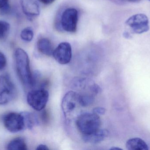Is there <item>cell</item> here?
Instances as JSON below:
<instances>
[{
  "instance_id": "6da1fadb",
  "label": "cell",
  "mask_w": 150,
  "mask_h": 150,
  "mask_svg": "<svg viewBox=\"0 0 150 150\" xmlns=\"http://www.w3.org/2000/svg\"><path fill=\"white\" fill-rule=\"evenodd\" d=\"M14 60L18 75L22 83L27 87L33 86L35 80L31 71L27 53L22 48H17L14 53Z\"/></svg>"
},
{
  "instance_id": "7a4b0ae2",
  "label": "cell",
  "mask_w": 150,
  "mask_h": 150,
  "mask_svg": "<svg viewBox=\"0 0 150 150\" xmlns=\"http://www.w3.org/2000/svg\"><path fill=\"white\" fill-rule=\"evenodd\" d=\"M101 121L99 115L85 113L80 114L76 119V125L83 135L91 134L100 129Z\"/></svg>"
},
{
  "instance_id": "3957f363",
  "label": "cell",
  "mask_w": 150,
  "mask_h": 150,
  "mask_svg": "<svg viewBox=\"0 0 150 150\" xmlns=\"http://www.w3.org/2000/svg\"><path fill=\"white\" fill-rule=\"evenodd\" d=\"M61 106L67 120H71L76 116L77 118L79 107H82L79 103V93L72 91L67 92L62 99Z\"/></svg>"
},
{
  "instance_id": "277c9868",
  "label": "cell",
  "mask_w": 150,
  "mask_h": 150,
  "mask_svg": "<svg viewBox=\"0 0 150 150\" xmlns=\"http://www.w3.org/2000/svg\"><path fill=\"white\" fill-rule=\"evenodd\" d=\"M49 96V92L45 88L33 90L27 94V102L34 110L41 111L45 107Z\"/></svg>"
},
{
  "instance_id": "5b68a950",
  "label": "cell",
  "mask_w": 150,
  "mask_h": 150,
  "mask_svg": "<svg viewBox=\"0 0 150 150\" xmlns=\"http://www.w3.org/2000/svg\"><path fill=\"white\" fill-rule=\"evenodd\" d=\"M125 23L133 33L136 34L147 32L150 29L149 18L145 14L143 13L131 16L126 20Z\"/></svg>"
},
{
  "instance_id": "8992f818",
  "label": "cell",
  "mask_w": 150,
  "mask_h": 150,
  "mask_svg": "<svg viewBox=\"0 0 150 150\" xmlns=\"http://www.w3.org/2000/svg\"><path fill=\"white\" fill-rule=\"evenodd\" d=\"M16 87L7 75H0V105H4L10 102L16 92Z\"/></svg>"
},
{
  "instance_id": "52a82bcc",
  "label": "cell",
  "mask_w": 150,
  "mask_h": 150,
  "mask_svg": "<svg viewBox=\"0 0 150 150\" xmlns=\"http://www.w3.org/2000/svg\"><path fill=\"white\" fill-rule=\"evenodd\" d=\"M3 124L5 128L11 133H18L25 128L23 116L21 113L7 114L4 117Z\"/></svg>"
},
{
  "instance_id": "ba28073f",
  "label": "cell",
  "mask_w": 150,
  "mask_h": 150,
  "mask_svg": "<svg viewBox=\"0 0 150 150\" xmlns=\"http://www.w3.org/2000/svg\"><path fill=\"white\" fill-rule=\"evenodd\" d=\"M78 21V12L74 8H69L64 11L61 17V26L68 32H76Z\"/></svg>"
},
{
  "instance_id": "9c48e42d",
  "label": "cell",
  "mask_w": 150,
  "mask_h": 150,
  "mask_svg": "<svg viewBox=\"0 0 150 150\" xmlns=\"http://www.w3.org/2000/svg\"><path fill=\"white\" fill-rule=\"evenodd\" d=\"M53 56L60 64L65 65L71 61L72 50L71 45L68 42H62L54 50Z\"/></svg>"
},
{
  "instance_id": "30bf717a",
  "label": "cell",
  "mask_w": 150,
  "mask_h": 150,
  "mask_svg": "<svg viewBox=\"0 0 150 150\" xmlns=\"http://www.w3.org/2000/svg\"><path fill=\"white\" fill-rule=\"evenodd\" d=\"M21 4L24 13L29 17L39 15L40 9L38 0H21Z\"/></svg>"
},
{
  "instance_id": "8fae6325",
  "label": "cell",
  "mask_w": 150,
  "mask_h": 150,
  "mask_svg": "<svg viewBox=\"0 0 150 150\" xmlns=\"http://www.w3.org/2000/svg\"><path fill=\"white\" fill-rule=\"evenodd\" d=\"M109 134L108 130L99 129L91 134L83 135V140L85 142L91 144H98L104 141Z\"/></svg>"
},
{
  "instance_id": "7c38bea8",
  "label": "cell",
  "mask_w": 150,
  "mask_h": 150,
  "mask_svg": "<svg viewBox=\"0 0 150 150\" xmlns=\"http://www.w3.org/2000/svg\"><path fill=\"white\" fill-rule=\"evenodd\" d=\"M38 50L41 53L47 56L52 55L54 49L51 41L47 38H41L37 43Z\"/></svg>"
},
{
  "instance_id": "4fadbf2b",
  "label": "cell",
  "mask_w": 150,
  "mask_h": 150,
  "mask_svg": "<svg viewBox=\"0 0 150 150\" xmlns=\"http://www.w3.org/2000/svg\"><path fill=\"white\" fill-rule=\"evenodd\" d=\"M126 148L129 150H148L149 146L146 143L140 138H133L128 140Z\"/></svg>"
},
{
  "instance_id": "5bb4252c",
  "label": "cell",
  "mask_w": 150,
  "mask_h": 150,
  "mask_svg": "<svg viewBox=\"0 0 150 150\" xmlns=\"http://www.w3.org/2000/svg\"><path fill=\"white\" fill-rule=\"evenodd\" d=\"M21 113L23 116L25 128L32 129L38 125V119L35 114L29 112H22Z\"/></svg>"
},
{
  "instance_id": "9a60e30c",
  "label": "cell",
  "mask_w": 150,
  "mask_h": 150,
  "mask_svg": "<svg viewBox=\"0 0 150 150\" xmlns=\"http://www.w3.org/2000/svg\"><path fill=\"white\" fill-rule=\"evenodd\" d=\"M7 149L13 150H27L25 141L22 137H17L11 140L7 146Z\"/></svg>"
},
{
  "instance_id": "2e32d148",
  "label": "cell",
  "mask_w": 150,
  "mask_h": 150,
  "mask_svg": "<svg viewBox=\"0 0 150 150\" xmlns=\"http://www.w3.org/2000/svg\"><path fill=\"white\" fill-rule=\"evenodd\" d=\"M79 94V103L83 107L88 106L91 105L94 102L95 97L93 93L86 92Z\"/></svg>"
},
{
  "instance_id": "e0dca14e",
  "label": "cell",
  "mask_w": 150,
  "mask_h": 150,
  "mask_svg": "<svg viewBox=\"0 0 150 150\" xmlns=\"http://www.w3.org/2000/svg\"><path fill=\"white\" fill-rule=\"evenodd\" d=\"M10 26L6 21L0 20V41L5 39L9 32Z\"/></svg>"
},
{
  "instance_id": "ac0fdd59",
  "label": "cell",
  "mask_w": 150,
  "mask_h": 150,
  "mask_svg": "<svg viewBox=\"0 0 150 150\" xmlns=\"http://www.w3.org/2000/svg\"><path fill=\"white\" fill-rule=\"evenodd\" d=\"M34 36V33L32 28L27 27L24 28L21 31L20 37L23 40L26 42H30L32 40Z\"/></svg>"
},
{
  "instance_id": "d6986e66",
  "label": "cell",
  "mask_w": 150,
  "mask_h": 150,
  "mask_svg": "<svg viewBox=\"0 0 150 150\" xmlns=\"http://www.w3.org/2000/svg\"><path fill=\"white\" fill-rule=\"evenodd\" d=\"M9 10V0H0V12L6 13Z\"/></svg>"
},
{
  "instance_id": "ffe728a7",
  "label": "cell",
  "mask_w": 150,
  "mask_h": 150,
  "mask_svg": "<svg viewBox=\"0 0 150 150\" xmlns=\"http://www.w3.org/2000/svg\"><path fill=\"white\" fill-rule=\"evenodd\" d=\"M7 64V60L4 55L0 52V70L4 68Z\"/></svg>"
},
{
  "instance_id": "44dd1931",
  "label": "cell",
  "mask_w": 150,
  "mask_h": 150,
  "mask_svg": "<svg viewBox=\"0 0 150 150\" xmlns=\"http://www.w3.org/2000/svg\"><path fill=\"white\" fill-rule=\"evenodd\" d=\"M93 112L98 115H103L105 113L106 110L104 107H97L93 109Z\"/></svg>"
},
{
  "instance_id": "7402d4cb",
  "label": "cell",
  "mask_w": 150,
  "mask_h": 150,
  "mask_svg": "<svg viewBox=\"0 0 150 150\" xmlns=\"http://www.w3.org/2000/svg\"><path fill=\"white\" fill-rule=\"evenodd\" d=\"M37 150H49L48 147L45 144H40L38 146L37 149Z\"/></svg>"
},
{
  "instance_id": "603a6c76",
  "label": "cell",
  "mask_w": 150,
  "mask_h": 150,
  "mask_svg": "<svg viewBox=\"0 0 150 150\" xmlns=\"http://www.w3.org/2000/svg\"><path fill=\"white\" fill-rule=\"evenodd\" d=\"M123 35L124 38H126L130 39L132 38V35H131V33L128 31L124 32Z\"/></svg>"
},
{
  "instance_id": "cb8c5ba5",
  "label": "cell",
  "mask_w": 150,
  "mask_h": 150,
  "mask_svg": "<svg viewBox=\"0 0 150 150\" xmlns=\"http://www.w3.org/2000/svg\"><path fill=\"white\" fill-rule=\"evenodd\" d=\"M40 1L45 4H48L52 3L55 0H40Z\"/></svg>"
},
{
  "instance_id": "d4e9b609",
  "label": "cell",
  "mask_w": 150,
  "mask_h": 150,
  "mask_svg": "<svg viewBox=\"0 0 150 150\" xmlns=\"http://www.w3.org/2000/svg\"><path fill=\"white\" fill-rule=\"evenodd\" d=\"M121 1H123L128 2H137L141 0H121Z\"/></svg>"
},
{
  "instance_id": "484cf974",
  "label": "cell",
  "mask_w": 150,
  "mask_h": 150,
  "mask_svg": "<svg viewBox=\"0 0 150 150\" xmlns=\"http://www.w3.org/2000/svg\"><path fill=\"white\" fill-rule=\"evenodd\" d=\"M149 1H150V0H149Z\"/></svg>"
}]
</instances>
